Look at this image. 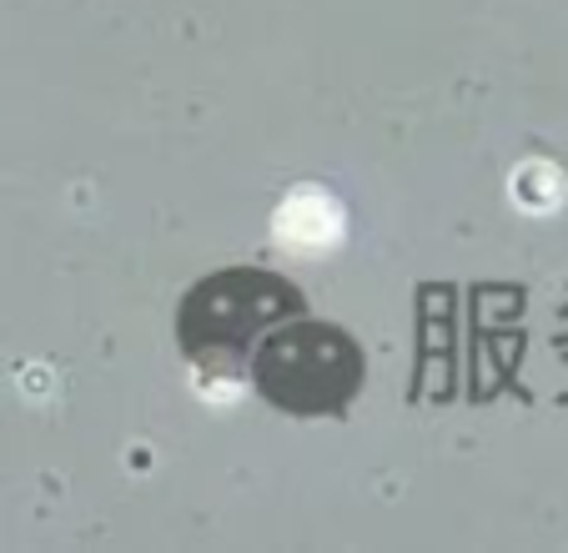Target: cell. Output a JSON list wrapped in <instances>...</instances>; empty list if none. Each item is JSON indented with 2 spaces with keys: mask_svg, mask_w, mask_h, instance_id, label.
<instances>
[{
  "mask_svg": "<svg viewBox=\"0 0 568 553\" xmlns=\"http://www.w3.org/2000/svg\"><path fill=\"white\" fill-rule=\"evenodd\" d=\"M282 237L297 247H322V242H333L337 237V207L327 202V197H292L287 207H282L277 217Z\"/></svg>",
  "mask_w": 568,
  "mask_h": 553,
  "instance_id": "1",
  "label": "cell"
}]
</instances>
